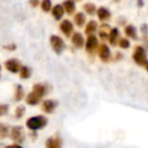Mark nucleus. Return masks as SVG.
Listing matches in <instances>:
<instances>
[{
	"mask_svg": "<svg viewBox=\"0 0 148 148\" xmlns=\"http://www.w3.org/2000/svg\"><path fill=\"white\" fill-rule=\"evenodd\" d=\"M46 92H47V87L45 84H43V83H36V84H34L32 90L28 94L25 101H27V103L29 105H37L40 102L42 97Z\"/></svg>",
	"mask_w": 148,
	"mask_h": 148,
	"instance_id": "f257e3e1",
	"label": "nucleus"
},
{
	"mask_svg": "<svg viewBox=\"0 0 148 148\" xmlns=\"http://www.w3.org/2000/svg\"><path fill=\"white\" fill-rule=\"evenodd\" d=\"M132 59L136 65H139L141 67H146L148 65V58H147L146 49L141 45H136L132 52Z\"/></svg>",
	"mask_w": 148,
	"mask_h": 148,
	"instance_id": "f03ea898",
	"label": "nucleus"
},
{
	"mask_svg": "<svg viewBox=\"0 0 148 148\" xmlns=\"http://www.w3.org/2000/svg\"><path fill=\"white\" fill-rule=\"evenodd\" d=\"M46 124H47V119H46L44 116H34V117H30V118L25 121L27 127H28L29 130H31V131L40 130V128H43Z\"/></svg>",
	"mask_w": 148,
	"mask_h": 148,
	"instance_id": "7ed1b4c3",
	"label": "nucleus"
},
{
	"mask_svg": "<svg viewBox=\"0 0 148 148\" xmlns=\"http://www.w3.org/2000/svg\"><path fill=\"white\" fill-rule=\"evenodd\" d=\"M99 45H101V44L98 43V38H97L95 35H89V36H87L84 49H86V52H87L89 56H94L96 52H98Z\"/></svg>",
	"mask_w": 148,
	"mask_h": 148,
	"instance_id": "20e7f679",
	"label": "nucleus"
},
{
	"mask_svg": "<svg viewBox=\"0 0 148 148\" xmlns=\"http://www.w3.org/2000/svg\"><path fill=\"white\" fill-rule=\"evenodd\" d=\"M50 45L52 47V50L57 53V54H60L64 49H65V43H64V39L57 35H51L50 36Z\"/></svg>",
	"mask_w": 148,
	"mask_h": 148,
	"instance_id": "39448f33",
	"label": "nucleus"
},
{
	"mask_svg": "<svg viewBox=\"0 0 148 148\" xmlns=\"http://www.w3.org/2000/svg\"><path fill=\"white\" fill-rule=\"evenodd\" d=\"M97 53H98V58L101 59L102 62H109L111 60V58H112L110 47L106 44H104V43H102L99 45V49H98Z\"/></svg>",
	"mask_w": 148,
	"mask_h": 148,
	"instance_id": "423d86ee",
	"label": "nucleus"
},
{
	"mask_svg": "<svg viewBox=\"0 0 148 148\" xmlns=\"http://www.w3.org/2000/svg\"><path fill=\"white\" fill-rule=\"evenodd\" d=\"M12 140H14L15 142L18 143H22L23 140H24V132H23V128L21 126H14L10 128V133H9Z\"/></svg>",
	"mask_w": 148,
	"mask_h": 148,
	"instance_id": "0eeeda50",
	"label": "nucleus"
},
{
	"mask_svg": "<svg viewBox=\"0 0 148 148\" xmlns=\"http://www.w3.org/2000/svg\"><path fill=\"white\" fill-rule=\"evenodd\" d=\"M3 65H5V68H6L7 71L12 72V73H18L20 69H21V67H22L21 62H20L17 59H14V58L6 60Z\"/></svg>",
	"mask_w": 148,
	"mask_h": 148,
	"instance_id": "6e6552de",
	"label": "nucleus"
},
{
	"mask_svg": "<svg viewBox=\"0 0 148 148\" xmlns=\"http://www.w3.org/2000/svg\"><path fill=\"white\" fill-rule=\"evenodd\" d=\"M59 29L62 32V35H65L66 37H72V35H73V23L69 20H62L60 22Z\"/></svg>",
	"mask_w": 148,
	"mask_h": 148,
	"instance_id": "1a4fd4ad",
	"label": "nucleus"
},
{
	"mask_svg": "<svg viewBox=\"0 0 148 148\" xmlns=\"http://www.w3.org/2000/svg\"><path fill=\"white\" fill-rule=\"evenodd\" d=\"M71 40H72V44L76 47V49H82L84 45H86V42H84V37L81 32H74L71 37Z\"/></svg>",
	"mask_w": 148,
	"mask_h": 148,
	"instance_id": "9d476101",
	"label": "nucleus"
},
{
	"mask_svg": "<svg viewBox=\"0 0 148 148\" xmlns=\"http://www.w3.org/2000/svg\"><path fill=\"white\" fill-rule=\"evenodd\" d=\"M58 105V102L54 101V99H45L43 103H42V110L43 112L45 113H52L54 111V109L57 108Z\"/></svg>",
	"mask_w": 148,
	"mask_h": 148,
	"instance_id": "9b49d317",
	"label": "nucleus"
},
{
	"mask_svg": "<svg viewBox=\"0 0 148 148\" xmlns=\"http://www.w3.org/2000/svg\"><path fill=\"white\" fill-rule=\"evenodd\" d=\"M97 17H98V20L101 21V22H106V21H109L110 18H111V12L106 8V7H99L98 9H97Z\"/></svg>",
	"mask_w": 148,
	"mask_h": 148,
	"instance_id": "f8f14e48",
	"label": "nucleus"
},
{
	"mask_svg": "<svg viewBox=\"0 0 148 148\" xmlns=\"http://www.w3.org/2000/svg\"><path fill=\"white\" fill-rule=\"evenodd\" d=\"M124 34L126 37H130L134 40H136L139 37H138V31H136V28L133 25V24H126L124 25Z\"/></svg>",
	"mask_w": 148,
	"mask_h": 148,
	"instance_id": "ddd939ff",
	"label": "nucleus"
},
{
	"mask_svg": "<svg viewBox=\"0 0 148 148\" xmlns=\"http://www.w3.org/2000/svg\"><path fill=\"white\" fill-rule=\"evenodd\" d=\"M119 39H120V34H119L118 28H112L110 30V34H109V39H108L109 43L114 46V45H118Z\"/></svg>",
	"mask_w": 148,
	"mask_h": 148,
	"instance_id": "4468645a",
	"label": "nucleus"
},
{
	"mask_svg": "<svg viewBox=\"0 0 148 148\" xmlns=\"http://www.w3.org/2000/svg\"><path fill=\"white\" fill-rule=\"evenodd\" d=\"M61 139L59 136H51L45 142V148H61Z\"/></svg>",
	"mask_w": 148,
	"mask_h": 148,
	"instance_id": "2eb2a0df",
	"label": "nucleus"
},
{
	"mask_svg": "<svg viewBox=\"0 0 148 148\" xmlns=\"http://www.w3.org/2000/svg\"><path fill=\"white\" fill-rule=\"evenodd\" d=\"M98 30V24L95 20H90L87 24H86V28H84V32L87 36L89 35H95V32Z\"/></svg>",
	"mask_w": 148,
	"mask_h": 148,
	"instance_id": "dca6fc26",
	"label": "nucleus"
},
{
	"mask_svg": "<svg viewBox=\"0 0 148 148\" xmlns=\"http://www.w3.org/2000/svg\"><path fill=\"white\" fill-rule=\"evenodd\" d=\"M112 28L109 25V24H106V23H103L101 27H99V31H98V36H99V38L102 39V40H106V39H109V34H110V30H111Z\"/></svg>",
	"mask_w": 148,
	"mask_h": 148,
	"instance_id": "f3484780",
	"label": "nucleus"
},
{
	"mask_svg": "<svg viewBox=\"0 0 148 148\" xmlns=\"http://www.w3.org/2000/svg\"><path fill=\"white\" fill-rule=\"evenodd\" d=\"M51 13H52L53 18H54L56 21H59V20L62 18V15H64V13H65V9H64L62 5H56V6L52 8Z\"/></svg>",
	"mask_w": 148,
	"mask_h": 148,
	"instance_id": "a211bd4d",
	"label": "nucleus"
},
{
	"mask_svg": "<svg viewBox=\"0 0 148 148\" xmlns=\"http://www.w3.org/2000/svg\"><path fill=\"white\" fill-rule=\"evenodd\" d=\"M62 7L68 15H72L75 12V2L73 0H65L62 2Z\"/></svg>",
	"mask_w": 148,
	"mask_h": 148,
	"instance_id": "6ab92c4d",
	"label": "nucleus"
},
{
	"mask_svg": "<svg viewBox=\"0 0 148 148\" xmlns=\"http://www.w3.org/2000/svg\"><path fill=\"white\" fill-rule=\"evenodd\" d=\"M74 23L77 27H83L86 24V15L82 12H77L74 14Z\"/></svg>",
	"mask_w": 148,
	"mask_h": 148,
	"instance_id": "aec40b11",
	"label": "nucleus"
},
{
	"mask_svg": "<svg viewBox=\"0 0 148 148\" xmlns=\"http://www.w3.org/2000/svg\"><path fill=\"white\" fill-rule=\"evenodd\" d=\"M97 9H98V8H97L96 5L92 3V2H87V3L83 5V10H84V13L88 14V15H94V14H96V13H97Z\"/></svg>",
	"mask_w": 148,
	"mask_h": 148,
	"instance_id": "412c9836",
	"label": "nucleus"
},
{
	"mask_svg": "<svg viewBox=\"0 0 148 148\" xmlns=\"http://www.w3.org/2000/svg\"><path fill=\"white\" fill-rule=\"evenodd\" d=\"M23 96H24V90H23L21 84H17L15 87V91H14V99L15 101H21L23 98Z\"/></svg>",
	"mask_w": 148,
	"mask_h": 148,
	"instance_id": "4be33fe9",
	"label": "nucleus"
},
{
	"mask_svg": "<svg viewBox=\"0 0 148 148\" xmlns=\"http://www.w3.org/2000/svg\"><path fill=\"white\" fill-rule=\"evenodd\" d=\"M18 74H20V77L21 79H29L30 75H31V72H30V68L29 67L22 66L21 69H20V72H18Z\"/></svg>",
	"mask_w": 148,
	"mask_h": 148,
	"instance_id": "5701e85b",
	"label": "nucleus"
},
{
	"mask_svg": "<svg viewBox=\"0 0 148 148\" xmlns=\"http://www.w3.org/2000/svg\"><path fill=\"white\" fill-rule=\"evenodd\" d=\"M40 7H42V10L43 12H50L52 10V3H51V0H42L40 2Z\"/></svg>",
	"mask_w": 148,
	"mask_h": 148,
	"instance_id": "b1692460",
	"label": "nucleus"
},
{
	"mask_svg": "<svg viewBox=\"0 0 148 148\" xmlns=\"http://www.w3.org/2000/svg\"><path fill=\"white\" fill-rule=\"evenodd\" d=\"M9 133H10L9 132V127L7 125L0 123V136L1 138H6V136L9 135Z\"/></svg>",
	"mask_w": 148,
	"mask_h": 148,
	"instance_id": "393cba45",
	"label": "nucleus"
},
{
	"mask_svg": "<svg viewBox=\"0 0 148 148\" xmlns=\"http://www.w3.org/2000/svg\"><path fill=\"white\" fill-rule=\"evenodd\" d=\"M118 46H119L120 49H128V47L131 46V43H130L128 38L123 37V38L119 39V42H118Z\"/></svg>",
	"mask_w": 148,
	"mask_h": 148,
	"instance_id": "a878e982",
	"label": "nucleus"
},
{
	"mask_svg": "<svg viewBox=\"0 0 148 148\" xmlns=\"http://www.w3.org/2000/svg\"><path fill=\"white\" fill-rule=\"evenodd\" d=\"M25 112V108L23 105H18L16 109H15V117L16 118H22L23 114Z\"/></svg>",
	"mask_w": 148,
	"mask_h": 148,
	"instance_id": "bb28decb",
	"label": "nucleus"
},
{
	"mask_svg": "<svg viewBox=\"0 0 148 148\" xmlns=\"http://www.w3.org/2000/svg\"><path fill=\"white\" fill-rule=\"evenodd\" d=\"M8 112V105L7 104H0V117L5 116Z\"/></svg>",
	"mask_w": 148,
	"mask_h": 148,
	"instance_id": "cd10ccee",
	"label": "nucleus"
},
{
	"mask_svg": "<svg viewBox=\"0 0 148 148\" xmlns=\"http://www.w3.org/2000/svg\"><path fill=\"white\" fill-rule=\"evenodd\" d=\"M141 32H142L143 37L148 36V24H142L141 25Z\"/></svg>",
	"mask_w": 148,
	"mask_h": 148,
	"instance_id": "c85d7f7f",
	"label": "nucleus"
},
{
	"mask_svg": "<svg viewBox=\"0 0 148 148\" xmlns=\"http://www.w3.org/2000/svg\"><path fill=\"white\" fill-rule=\"evenodd\" d=\"M3 49H5V50H8V51H14V50H16V45H15V44L3 45Z\"/></svg>",
	"mask_w": 148,
	"mask_h": 148,
	"instance_id": "c756f323",
	"label": "nucleus"
},
{
	"mask_svg": "<svg viewBox=\"0 0 148 148\" xmlns=\"http://www.w3.org/2000/svg\"><path fill=\"white\" fill-rule=\"evenodd\" d=\"M29 5L34 8H36L38 5H39V0H29Z\"/></svg>",
	"mask_w": 148,
	"mask_h": 148,
	"instance_id": "7c9ffc66",
	"label": "nucleus"
},
{
	"mask_svg": "<svg viewBox=\"0 0 148 148\" xmlns=\"http://www.w3.org/2000/svg\"><path fill=\"white\" fill-rule=\"evenodd\" d=\"M114 56H116V57H114V60H116V61H117V60H120V59L123 58V54H121L120 52H117Z\"/></svg>",
	"mask_w": 148,
	"mask_h": 148,
	"instance_id": "2f4dec72",
	"label": "nucleus"
},
{
	"mask_svg": "<svg viewBox=\"0 0 148 148\" xmlns=\"http://www.w3.org/2000/svg\"><path fill=\"white\" fill-rule=\"evenodd\" d=\"M5 148H22L20 145H17V143H15V145H9V146H6Z\"/></svg>",
	"mask_w": 148,
	"mask_h": 148,
	"instance_id": "473e14b6",
	"label": "nucleus"
},
{
	"mask_svg": "<svg viewBox=\"0 0 148 148\" xmlns=\"http://www.w3.org/2000/svg\"><path fill=\"white\" fill-rule=\"evenodd\" d=\"M136 5L139 8H142L143 7V0H136Z\"/></svg>",
	"mask_w": 148,
	"mask_h": 148,
	"instance_id": "72a5a7b5",
	"label": "nucleus"
},
{
	"mask_svg": "<svg viewBox=\"0 0 148 148\" xmlns=\"http://www.w3.org/2000/svg\"><path fill=\"white\" fill-rule=\"evenodd\" d=\"M145 68H146V71H147V72H148V65H147V66H146V67H145Z\"/></svg>",
	"mask_w": 148,
	"mask_h": 148,
	"instance_id": "f704fd0d",
	"label": "nucleus"
},
{
	"mask_svg": "<svg viewBox=\"0 0 148 148\" xmlns=\"http://www.w3.org/2000/svg\"><path fill=\"white\" fill-rule=\"evenodd\" d=\"M113 1H120V0H113Z\"/></svg>",
	"mask_w": 148,
	"mask_h": 148,
	"instance_id": "c9c22d12",
	"label": "nucleus"
},
{
	"mask_svg": "<svg viewBox=\"0 0 148 148\" xmlns=\"http://www.w3.org/2000/svg\"><path fill=\"white\" fill-rule=\"evenodd\" d=\"M0 69H1V66H0Z\"/></svg>",
	"mask_w": 148,
	"mask_h": 148,
	"instance_id": "e433bc0d",
	"label": "nucleus"
}]
</instances>
